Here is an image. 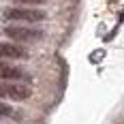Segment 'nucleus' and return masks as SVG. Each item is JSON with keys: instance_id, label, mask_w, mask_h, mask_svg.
<instances>
[{"instance_id": "f03ea898", "label": "nucleus", "mask_w": 124, "mask_h": 124, "mask_svg": "<svg viewBox=\"0 0 124 124\" xmlns=\"http://www.w3.org/2000/svg\"><path fill=\"white\" fill-rule=\"evenodd\" d=\"M4 34L13 41H19V43H34V41L43 39V32L39 28H30V26H7Z\"/></svg>"}, {"instance_id": "423d86ee", "label": "nucleus", "mask_w": 124, "mask_h": 124, "mask_svg": "<svg viewBox=\"0 0 124 124\" xmlns=\"http://www.w3.org/2000/svg\"><path fill=\"white\" fill-rule=\"evenodd\" d=\"M13 2H17V4H45L49 0H13Z\"/></svg>"}, {"instance_id": "7ed1b4c3", "label": "nucleus", "mask_w": 124, "mask_h": 124, "mask_svg": "<svg viewBox=\"0 0 124 124\" xmlns=\"http://www.w3.org/2000/svg\"><path fill=\"white\" fill-rule=\"evenodd\" d=\"M32 94V90L24 84H7L0 81V99H11V101H26Z\"/></svg>"}, {"instance_id": "f257e3e1", "label": "nucleus", "mask_w": 124, "mask_h": 124, "mask_svg": "<svg viewBox=\"0 0 124 124\" xmlns=\"http://www.w3.org/2000/svg\"><path fill=\"white\" fill-rule=\"evenodd\" d=\"M4 19L9 22H26V24H39L45 19V13L39 9H22V7H11L4 11Z\"/></svg>"}, {"instance_id": "0eeeda50", "label": "nucleus", "mask_w": 124, "mask_h": 124, "mask_svg": "<svg viewBox=\"0 0 124 124\" xmlns=\"http://www.w3.org/2000/svg\"><path fill=\"white\" fill-rule=\"evenodd\" d=\"M0 116H7V118H11V116H13V109L9 107V105H2V103H0Z\"/></svg>"}, {"instance_id": "39448f33", "label": "nucleus", "mask_w": 124, "mask_h": 124, "mask_svg": "<svg viewBox=\"0 0 124 124\" xmlns=\"http://www.w3.org/2000/svg\"><path fill=\"white\" fill-rule=\"evenodd\" d=\"M0 79H4V81H11V79H28V75L22 71V69H17V66H13V64H7V62L0 60Z\"/></svg>"}, {"instance_id": "20e7f679", "label": "nucleus", "mask_w": 124, "mask_h": 124, "mask_svg": "<svg viewBox=\"0 0 124 124\" xmlns=\"http://www.w3.org/2000/svg\"><path fill=\"white\" fill-rule=\"evenodd\" d=\"M0 58H9V60H19L28 58V51L15 43H0Z\"/></svg>"}]
</instances>
